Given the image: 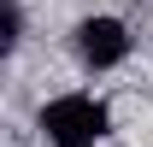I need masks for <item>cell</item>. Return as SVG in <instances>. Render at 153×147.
<instances>
[{"label": "cell", "instance_id": "1", "mask_svg": "<svg viewBox=\"0 0 153 147\" xmlns=\"http://www.w3.org/2000/svg\"><path fill=\"white\" fill-rule=\"evenodd\" d=\"M36 124H41V135L53 147H94V141H106L112 112H106V100H94V94H59V100L41 106Z\"/></svg>", "mask_w": 153, "mask_h": 147}, {"label": "cell", "instance_id": "2", "mask_svg": "<svg viewBox=\"0 0 153 147\" xmlns=\"http://www.w3.org/2000/svg\"><path fill=\"white\" fill-rule=\"evenodd\" d=\"M76 59L88 65V71H112L130 59V30L118 18H82L76 24Z\"/></svg>", "mask_w": 153, "mask_h": 147}]
</instances>
